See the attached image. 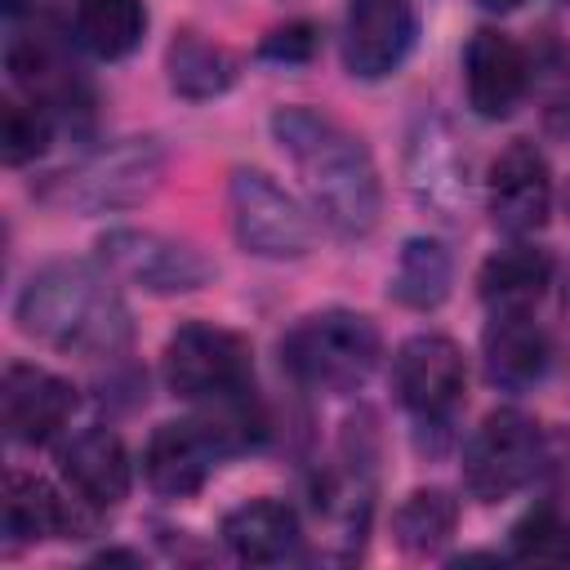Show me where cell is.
I'll use <instances>...</instances> for the list:
<instances>
[{
    "mask_svg": "<svg viewBox=\"0 0 570 570\" xmlns=\"http://www.w3.org/2000/svg\"><path fill=\"white\" fill-rule=\"evenodd\" d=\"M485 209H490V223L508 236H530L548 223L552 169L534 142L517 138L494 156L490 178H485Z\"/></svg>",
    "mask_w": 570,
    "mask_h": 570,
    "instance_id": "12",
    "label": "cell"
},
{
    "mask_svg": "<svg viewBox=\"0 0 570 570\" xmlns=\"http://www.w3.org/2000/svg\"><path fill=\"white\" fill-rule=\"evenodd\" d=\"M383 356L379 325L365 312L325 307L289 325L281 338V365L294 383L312 392H352L361 387Z\"/></svg>",
    "mask_w": 570,
    "mask_h": 570,
    "instance_id": "3",
    "label": "cell"
},
{
    "mask_svg": "<svg viewBox=\"0 0 570 570\" xmlns=\"http://www.w3.org/2000/svg\"><path fill=\"white\" fill-rule=\"evenodd\" d=\"M13 321L27 338L85 361H111L134 338L116 276L102 263L94 267L80 258L40 267L13 303Z\"/></svg>",
    "mask_w": 570,
    "mask_h": 570,
    "instance_id": "2",
    "label": "cell"
},
{
    "mask_svg": "<svg viewBox=\"0 0 570 570\" xmlns=\"http://www.w3.org/2000/svg\"><path fill=\"white\" fill-rule=\"evenodd\" d=\"M147 31V4L142 0H76L71 36L80 49H89L102 62H116L142 45Z\"/></svg>",
    "mask_w": 570,
    "mask_h": 570,
    "instance_id": "22",
    "label": "cell"
},
{
    "mask_svg": "<svg viewBox=\"0 0 570 570\" xmlns=\"http://www.w3.org/2000/svg\"><path fill=\"white\" fill-rule=\"evenodd\" d=\"M227 459V445L218 432L196 414L178 423H160L142 445V476L160 499H191L209 472Z\"/></svg>",
    "mask_w": 570,
    "mask_h": 570,
    "instance_id": "14",
    "label": "cell"
},
{
    "mask_svg": "<svg viewBox=\"0 0 570 570\" xmlns=\"http://www.w3.org/2000/svg\"><path fill=\"white\" fill-rule=\"evenodd\" d=\"M160 174H165V151L156 138H120L111 147L89 151L80 165L53 174L45 200L80 214H111L151 196Z\"/></svg>",
    "mask_w": 570,
    "mask_h": 570,
    "instance_id": "4",
    "label": "cell"
},
{
    "mask_svg": "<svg viewBox=\"0 0 570 570\" xmlns=\"http://www.w3.org/2000/svg\"><path fill=\"white\" fill-rule=\"evenodd\" d=\"M53 129H58V120L40 102H31L27 94H9L0 102V151H4V165L36 160L49 147Z\"/></svg>",
    "mask_w": 570,
    "mask_h": 570,
    "instance_id": "26",
    "label": "cell"
},
{
    "mask_svg": "<svg viewBox=\"0 0 570 570\" xmlns=\"http://www.w3.org/2000/svg\"><path fill=\"white\" fill-rule=\"evenodd\" d=\"M227 209H232V232H236L245 254H258V258H303L312 249V218L263 169H236L232 174Z\"/></svg>",
    "mask_w": 570,
    "mask_h": 570,
    "instance_id": "7",
    "label": "cell"
},
{
    "mask_svg": "<svg viewBox=\"0 0 570 570\" xmlns=\"http://www.w3.org/2000/svg\"><path fill=\"white\" fill-rule=\"evenodd\" d=\"M512 561H548V566H570V521L552 508L539 503L512 525Z\"/></svg>",
    "mask_w": 570,
    "mask_h": 570,
    "instance_id": "27",
    "label": "cell"
},
{
    "mask_svg": "<svg viewBox=\"0 0 570 570\" xmlns=\"http://www.w3.org/2000/svg\"><path fill=\"white\" fill-rule=\"evenodd\" d=\"M272 138L289 156L312 214L343 240H361L379 227L383 187L370 147L343 120L316 107H281L272 116Z\"/></svg>",
    "mask_w": 570,
    "mask_h": 570,
    "instance_id": "1",
    "label": "cell"
},
{
    "mask_svg": "<svg viewBox=\"0 0 570 570\" xmlns=\"http://www.w3.org/2000/svg\"><path fill=\"white\" fill-rule=\"evenodd\" d=\"M463 85L476 116L503 120L530 89V53L508 31L481 27L463 49Z\"/></svg>",
    "mask_w": 570,
    "mask_h": 570,
    "instance_id": "16",
    "label": "cell"
},
{
    "mask_svg": "<svg viewBox=\"0 0 570 570\" xmlns=\"http://www.w3.org/2000/svg\"><path fill=\"white\" fill-rule=\"evenodd\" d=\"M4 67H9L13 89L27 94L31 102H40L58 125L89 120V111H94L89 80L80 76V67L71 62V53L53 27L13 31L4 45Z\"/></svg>",
    "mask_w": 570,
    "mask_h": 570,
    "instance_id": "8",
    "label": "cell"
},
{
    "mask_svg": "<svg viewBox=\"0 0 570 570\" xmlns=\"http://www.w3.org/2000/svg\"><path fill=\"white\" fill-rule=\"evenodd\" d=\"M454 521H459V503L445 490L428 485L401 499V508L392 512V534L410 557H428L454 534Z\"/></svg>",
    "mask_w": 570,
    "mask_h": 570,
    "instance_id": "25",
    "label": "cell"
},
{
    "mask_svg": "<svg viewBox=\"0 0 570 570\" xmlns=\"http://www.w3.org/2000/svg\"><path fill=\"white\" fill-rule=\"evenodd\" d=\"M392 383L401 405L414 414L419 428H436L445 432L459 401H463V383H468V365L454 338L445 334H414L396 347L392 361Z\"/></svg>",
    "mask_w": 570,
    "mask_h": 570,
    "instance_id": "10",
    "label": "cell"
},
{
    "mask_svg": "<svg viewBox=\"0 0 570 570\" xmlns=\"http://www.w3.org/2000/svg\"><path fill=\"white\" fill-rule=\"evenodd\" d=\"M85 503H67L49 481L31 472H9L4 476V539L9 543H40V539H76L85 534L89 517L80 512Z\"/></svg>",
    "mask_w": 570,
    "mask_h": 570,
    "instance_id": "19",
    "label": "cell"
},
{
    "mask_svg": "<svg viewBox=\"0 0 570 570\" xmlns=\"http://www.w3.org/2000/svg\"><path fill=\"white\" fill-rule=\"evenodd\" d=\"M160 374H165V387L191 405L232 401L254 392V352L236 330L187 321L169 334Z\"/></svg>",
    "mask_w": 570,
    "mask_h": 570,
    "instance_id": "5",
    "label": "cell"
},
{
    "mask_svg": "<svg viewBox=\"0 0 570 570\" xmlns=\"http://www.w3.org/2000/svg\"><path fill=\"white\" fill-rule=\"evenodd\" d=\"M312 49H316V27L312 22H289V27H281L263 40V58H276V62H307Z\"/></svg>",
    "mask_w": 570,
    "mask_h": 570,
    "instance_id": "28",
    "label": "cell"
},
{
    "mask_svg": "<svg viewBox=\"0 0 570 570\" xmlns=\"http://www.w3.org/2000/svg\"><path fill=\"white\" fill-rule=\"evenodd\" d=\"M566 4H570V0H566Z\"/></svg>",
    "mask_w": 570,
    "mask_h": 570,
    "instance_id": "31",
    "label": "cell"
},
{
    "mask_svg": "<svg viewBox=\"0 0 570 570\" xmlns=\"http://www.w3.org/2000/svg\"><path fill=\"white\" fill-rule=\"evenodd\" d=\"M543 468V432L521 410H494L463 445V490L481 503H503Z\"/></svg>",
    "mask_w": 570,
    "mask_h": 570,
    "instance_id": "6",
    "label": "cell"
},
{
    "mask_svg": "<svg viewBox=\"0 0 570 570\" xmlns=\"http://www.w3.org/2000/svg\"><path fill=\"white\" fill-rule=\"evenodd\" d=\"M419 36V13L410 0H347L343 13V67L356 80L392 76Z\"/></svg>",
    "mask_w": 570,
    "mask_h": 570,
    "instance_id": "13",
    "label": "cell"
},
{
    "mask_svg": "<svg viewBox=\"0 0 570 570\" xmlns=\"http://www.w3.org/2000/svg\"><path fill=\"white\" fill-rule=\"evenodd\" d=\"M223 543L245 566H281L298 552V512L281 499H249L223 517Z\"/></svg>",
    "mask_w": 570,
    "mask_h": 570,
    "instance_id": "20",
    "label": "cell"
},
{
    "mask_svg": "<svg viewBox=\"0 0 570 570\" xmlns=\"http://www.w3.org/2000/svg\"><path fill=\"white\" fill-rule=\"evenodd\" d=\"M165 71H169L174 94H183L191 102H205V98H218L223 89H232L236 58L223 45H214L196 31H183V36H174V45L165 53Z\"/></svg>",
    "mask_w": 570,
    "mask_h": 570,
    "instance_id": "24",
    "label": "cell"
},
{
    "mask_svg": "<svg viewBox=\"0 0 570 570\" xmlns=\"http://www.w3.org/2000/svg\"><path fill=\"white\" fill-rule=\"evenodd\" d=\"M450 281H454V263H450V249L432 236H410L396 254V267L387 276V294L401 303V307H414V312H432L445 303L450 294Z\"/></svg>",
    "mask_w": 570,
    "mask_h": 570,
    "instance_id": "23",
    "label": "cell"
},
{
    "mask_svg": "<svg viewBox=\"0 0 570 570\" xmlns=\"http://www.w3.org/2000/svg\"><path fill=\"white\" fill-rule=\"evenodd\" d=\"M485 379L503 392H525L548 370V334L534 321V312H490V325L481 334Z\"/></svg>",
    "mask_w": 570,
    "mask_h": 570,
    "instance_id": "18",
    "label": "cell"
},
{
    "mask_svg": "<svg viewBox=\"0 0 570 570\" xmlns=\"http://www.w3.org/2000/svg\"><path fill=\"white\" fill-rule=\"evenodd\" d=\"M548 285H552V254L539 245H525L521 236L494 249L476 272V294L485 312H534Z\"/></svg>",
    "mask_w": 570,
    "mask_h": 570,
    "instance_id": "21",
    "label": "cell"
},
{
    "mask_svg": "<svg viewBox=\"0 0 570 570\" xmlns=\"http://www.w3.org/2000/svg\"><path fill=\"white\" fill-rule=\"evenodd\" d=\"M58 468H62V481L71 485V494L85 508H94V512L116 508L129 494V481H134L129 450H125V441L111 428H85V432H76L62 445Z\"/></svg>",
    "mask_w": 570,
    "mask_h": 570,
    "instance_id": "17",
    "label": "cell"
},
{
    "mask_svg": "<svg viewBox=\"0 0 570 570\" xmlns=\"http://www.w3.org/2000/svg\"><path fill=\"white\" fill-rule=\"evenodd\" d=\"M485 9H494V13H508V9H521L525 0H481Z\"/></svg>",
    "mask_w": 570,
    "mask_h": 570,
    "instance_id": "29",
    "label": "cell"
},
{
    "mask_svg": "<svg viewBox=\"0 0 570 570\" xmlns=\"http://www.w3.org/2000/svg\"><path fill=\"white\" fill-rule=\"evenodd\" d=\"M76 414V387L40 365L13 361L0 383V419L18 445H49Z\"/></svg>",
    "mask_w": 570,
    "mask_h": 570,
    "instance_id": "15",
    "label": "cell"
},
{
    "mask_svg": "<svg viewBox=\"0 0 570 570\" xmlns=\"http://www.w3.org/2000/svg\"><path fill=\"white\" fill-rule=\"evenodd\" d=\"M98 263L116 281L138 285L147 294H187L214 276V267L200 249H191L174 236L147 232V227H111L98 240Z\"/></svg>",
    "mask_w": 570,
    "mask_h": 570,
    "instance_id": "9",
    "label": "cell"
},
{
    "mask_svg": "<svg viewBox=\"0 0 570 570\" xmlns=\"http://www.w3.org/2000/svg\"><path fill=\"white\" fill-rule=\"evenodd\" d=\"M472 169H468V151L454 138L450 120L441 116H423L410 129L405 142V187L410 196L441 223H459L468 214L472 200Z\"/></svg>",
    "mask_w": 570,
    "mask_h": 570,
    "instance_id": "11",
    "label": "cell"
},
{
    "mask_svg": "<svg viewBox=\"0 0 570 570\" xmlns=\"http://www.w3.org/2000/svg\"><path fill=\"white\" fill-rule=\"evenodd\" d=\"M27 4H31V0H4V13H9V18H18Z\"/></svg>",
    "mask_w": 570,
    "mask_h": 570,
    "instance_id": "30",
    "label": "cell"
}]
</instances>
